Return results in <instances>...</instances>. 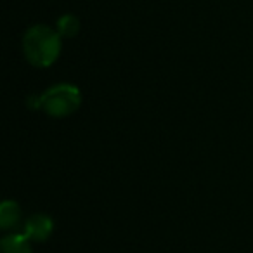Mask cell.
I'll return each mask as SVG.
<instances>
[{"label":"cell","instance_id":"7a4b0ae2","mask_svg":"<svg viewBox=\"0 0 253 253\" xmlns=\"http://www.w3.org/2000/svg\"><path fill=\"white\" fill-rule=\"evenodd\" d=\"M26 104L52 118H66L82 106V92L73 84H56L42 94L28 97Z\"/></svg>","mask_w":253,"mask_h":253},{"label":"cell","instance_id":"5b68a950","mask_svg":"<svg viewBox=\"0 0 253 253\" xmlns=\"http://www.w3.org/2000/svg\"><path fill=\"white\" fill-rule=\"evenodd\" d=\"M0 253H33L32 241L23 232H11L0 241Z\"/></svg>","mask_w":253,"mask_h":253},{"label":"cell","instance_id":"6da1fadb","mask_svg":"<svg viewBox=\"0 0 253 253\" xmlns=\"http://www.w3.org/2000/svg\"><path fill=\"white\" fill-rule=\"evenodd\" d=\"M63 37L49 25H33L23 35V54L32 66L49 68L63 49Z\"/></svg>","mask_w":253,"mask_h":253},{"label":"cell","instance_id":"8992f818","mask_svg":"<svg viewBox=\"0 0 253 253\" xmlns=\"http://www.w3.org/2000/svg\"><path fill=\"white\" fill-rule=\"evenodd\" d=\"M56 30L63 39H73L80 32V19L75 14H63L57 19Z\"/></svg>","mask_w":253,"mask_h":253},{"label":"cell","instance_id":"3957f363","mask_svg":"<svg viewBox=\"0 0 253 253\" xmlns=\"http://www.w3.org/2000/svg\"><path fill=\"white\" fill-rule=\"evenodd\" d=\"M54 232V222L45 213H33L23 222V234L35 243H43Z\"/></svg>","mask_w":253,"mask_h":253},{"label":"cell","instance_id":"277c9868","mask_svg":"<svg viewBox=\"0 0 253 253\" xmlns=\"http://www.w3.org/2000/svg\"><path fill=\"white\" fill-rule=\"evenodd\" d=\"M23 222V211L16 201L5 200L0 205V229L2 231H14Z\"/></svg>","mask_w":253,"mask_h":253}]
</instances>
